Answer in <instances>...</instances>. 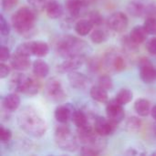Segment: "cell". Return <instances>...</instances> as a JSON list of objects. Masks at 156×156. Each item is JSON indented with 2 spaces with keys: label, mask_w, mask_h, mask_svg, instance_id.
Here are the masks:
<instances>
[{
  "label": "cell",
  "mask_w": 156,
  "mask_h": 156,
  "mask_svg": "<svg viewBox=\"0 0 156 156\" xmlns=\"http://www.w3.org/2000/svg\"><path fill=\"white\" fill-rule=\"evenodd\" d=\"M17 123L23 132L36 138L45 135L48 129L45 119L30 106L23 108L18 113Z\"/></svg>",
  "instance_id": "cell-1"
},
{
  "label": "cell",
  "mask_w": 156,
  "mask_h": 156,
  "mask_svg": "<svg viewBox=\"0 0 156 156\" xmlns=\"http://www.w3.org/2000/svg\"><path fill=\"white\" fill-rule=\"evenodd\" d=\"M55 50L59 57L67 58L73 56H86L91 48L86 41L71 35H65L57 39Z\"/></svg>",
  "instance_id": "cell-2"
},
{
  "label": "cell",
  "mask_w": 156,
  "mask_h": 156,
  "mask_svg": "<svg viewBox=\"0 0 156 156\" xmlns=\"http://www.w3.org/2000/svg\"><path fill=\"white\" fill-rule=\"evenodd\" d=\"M36 19V10L29 6L20 7L11 17L13 27L18 34H26L31 31L34 27Z\"/></svg>",
  "instance_id": "cell-3"
},
{
  "label": "cell",
  "mask_w": 156,
  "mask_h": 156,
  "mask_svg": "<svg viewBox=\"0 0 156 156\" xmlns=\"http://www.w3.org/2000/svg\"><path fill=\"white\" fill-rule=\"evenodd\" d=\"M10 88L14 92L33 96L39 91L40 83L37 77L32 78L23 73H16L10 80Z\"/></svg>",
  "instance_id": "cell-4"
},
{
  "label": "cell",
  "mask_w": 156,
  "mask_h": 156,
  "mask_svg": "<svg viewBox=\"0 0 156 156\" xmlns=\"http://www.w3.org/2000/svg\"><path fill=\"white\" fill-rule=\"evenodd\" d=\"M56 144L63 151L75 152L79 148V139L77 135H74L69 126L66 123H60L56 130L54 134Z\"/></svg>",
  "instance_id": "cell-5"
},
{
  "label": "cell",
  "mask_w": 156,
  "mask_h": 156,
  "mask_svg": "<svg viewBox=\"0 0 156 156\" xmlns=\"http://www.w3.org/2000/svg\"><path fill=\"white\" fill-rule=\"evenodd\" d=\"M44 91L46 97L54 102H60L64 101L67 96L60 80L55 78L49 79L46 82Z\"/></svg>",
  "instance_id": "cell-6"
},
{
  "label": "cell",
  "mask_w": 156,
  "mask_h": 156,
  "mask_svg": "<svg viewBox=\"0 0 156 156\" xmlns=\"http://www.w3.org/2000/svg\"><path fill=\"white\" fill-rule=\"evenodd\" d=\"M102 60L103 65L108 69L114 72H121L127 67V61L124 55L117 51H110L106 53Z\"/></svg>",
  "instance_id": "cell-7"
},
{
  "label": "cell",
  "mask_w": 156,
  "mask_h": 156,
  "mask_svg": "<svg viewBox=\"0 0 156 156\" xmlns=\"http://www.w3.org/2000/svg\"><path fill=\"white\" fill-rule=\"evenodd\" d=\"M106 114L109 120L119 125L125 117L123 105L121 104L116 99L110 101L106 105Z\"/></svg>",
  "instance_id": "cell-8"
},
{
  "label": "cell",
  "mask_w": 156,
  "mask_h": 156,
  "mask_svg": "<svg viewBox=\"0 0 156 156\" xmlns=\"http://www.w3.org/2000/svg\"><path fill=\"white\" fill-rule=\"evenodd\" d=\"M139 75L146 84H151L156 80V68L146 58L139 60Z\"/></svg>",
  "instance_id": "cell-9"
},
{
  "label": "cell",
  "mask_w": 156,
  "mask_h": 156,
  "mask_svg": "<svg viewBox=\"0 0 156 156\" xmlns=\"http://www.w3.org/2000/svg\"><path fill=\"white\" fill-rule=\"evenodd\" d=\"M107 24L111 30L114 32H123L128 27L129 20L123 12L117 11L109 16Z\"/></svg>",
  "instance_id": "cell-10"
},
{
  "label": "cell",
  "mask_w": 156,
  "mask_h": 156,
  "mask_svg": "<svg viewBox=\"0 0 156 156\" xmlns=\"http://www.w3.org/2000/svg\"><path fill=\"white\" fill-rule=\"evenodd\" d=\"M118 124L112 122L108 118L102 116H97L93 122V127L95 131L101 136H108L112 134L116 129Z\"/></svg>",
  "instance_id": "cell-11"
},
{
  "label": "cell",
  "mask_w": 156,
  "mask_h": 156,
  "mask_svg": "<svg viewBox=\"0 0 156 156\" xmlns=\"http://www.w3.org/2000/svg\"><path fill=\"white\" fill-rule=\"evenodd\" d=\"M85 62V56H73L65 58L63 62L58 65L57 69L59 73H70L80 69Z\"/></svg>",
  "instance_id": "cell-12"
},
{
  "label": "cell",
  "mask_w": 156,
  "mask_h": 156,
  "mask_svg": "<svg viewBox=\"0 0 156 156\" xmlns=\"http://www.w3.org/2000/svg\"><path fill=\"white\" fill-rule=\"evenodd\" d=\"M76 110L77 109H75V107L70 103L59 105L56 108L54 112L55 119L59 123H67L69 121L71 120L72 115Z\"/></svg>",
  "instance_id": "cell-13"
},
{
  "label": "cell",
  "mask_w": 156,
  "mask_h": 156,
  "mask_svg": "<svg viewBox=\"0 0 156 156\" xmlns=\"http://www.w3.org/2000/svg\"><path fill=\"white\" fill-rule=\"evenodd\" d=\"M66 9L69 14V16L73 18L80 17L84 14L88 4L85 0H65Z\"/></svg>",
  "instance_id": "cell-14"
},
{
  "label": "cell",
  "mask_w": 156,
  "mask_h": 156,
  "mask_svg": "<svg viewBox=\"0 0 156 156\" xmlns=\"http://www.w3.org/2000/svg\"><path fill=\"white\" fill-rule=\"evenodd\" d=\"M68 80H69L70 86L76 90H84L90 83V79L85 74L78 72L76 70L69 73Z\"/></svg>",
  "instance_id": "cell-15"
},
{
  "label": "cell",
  "mask_w": 156,
  "mask_h": 156,
  "mask_svg": "<svg viewBox=\"0 0 156 156\" xmlns=\"http://www.w3.org/2000/svg\"><path fill=\"white\" fill-rule=\"evenodd\" d=\"M10 65L13 69L18 71H24L29 69L31 65V61L29 57L20 55L16 52L14 53V55L11 57Z\"/></svg>",
  "instance_id": "cell-16"
},
{
  "label": "cell",
  "mask_w": 156,
  "mask_h": 156,
  "mask_svg": "<svg viewBox=\"0 0 156 156\" xmlns=\"http://www.w3.org/2000/svg\"><path fill=\"white\" fill-rule=\"evenodd\" d=\"M2 105L6 112H15L20 106V98L16 92L9 93L2 100Z\"/></svg>",
  "instance_id": "cell-17"
},
{
  "label": "cell",
  "mask_w": 156,
  "mask_h": 156,
  "mask_svg": "<svg viewBox=\"0 0 156 156\" xmlns=\"http://www.w3.org/2000/svg\"><path fill=\"white\" fill-rule=\"evenodd\" d=\"M45 10H46L47 16L50 19H58V18L61 17V16L64 13V8H63L62 5L56 0L48 1Z\"/></svg>",
  "instance_id": "cell-18"
},
{
  "label": "cell",
  "mask_w": 156,
  "mask_h": 156,
  "mask_svg": "<svg viewBox=\"0 0 156 156\" xmlns=\"http://www.w3.org/2000/svg\"><path fill=\"white\" fill-rule=\"evenodd\" d=\"M32 68H33L34 76L38 78V79H44L49 73V67H48V63L45 62L44 60L40 59V58L36 59L33 62Z\"/></svg>",
  "instance_id": "cell-19"
},
{
  "label": "cell",
  "mask_w": 156,
  "mask_h": 156,
  "mask_svg": "<svg viewBox=\"0 0 156 156\" xmlns=\"http://www.w3.org/2000/svg\"><path fill=\"white\" fill-rule=\"evenodd\" d=\"M148 35L149 34L147 33V31L145 30L144 26L143 27L137 26L132 29L129 37L134 43H136L137 45H140V44H143L144 42L146 41Z\"/></svg>",
  "instance_id": "cell-20"
},
{
  "label": "cell",
  "mask_w": 156,
  "mask_h": 156,
  "mask_svg": "<svg viewBox=\"0 0 156 156\" xmlns=\"http://www.w3.org/2000/svg\"><path fill=\"white\" fill-rule=\"evenodd\" d=\"M90 95L93 101L100 102V103H106L109 100L108 90H106L100 85L91 87V89L90 90Z\"/></svg>",
  "instance_id": "cell-21"
},
{
  "label": "cell",
  "mask_w": 156,
  "mask_h": 156,
  "mask_svg": "<svg viewBox=\"0 0 156 156\" xmlns=\"http://www.w3.org/2000/svg\"><path fill=\"white\" fill-rule=\"evenodd\" d=\"M151 103L148 100L141 98L134 102V111L141 117H146L151 113Z\"/></svg>",
  "instance_id": "cell-22"
},
{
  "label": "cell",
  "mask_w": 156,
  "mask_h": 156,
  "mask_svg": "<svg viewBox=\"0 0 156 156\" xmlns=\"http://www.w3.org/2000/svg\"><path fill=\"white\" fill-rule=\"evenodd\" d=\"M93 27H94V25L90 21L89 18L80 19L78 22H76V24L74 26V29L78 35H80L81 37H85L92 31Z\"/></svg>",
  "instance_id": "cell-23"
},
{
  "label": "cell",
  "mask_w": 156,
  "mask_h": 156,
  "mask_svg": "<svg viewBox=\"0 0 156 156\" xmlns=\"http://www.w3.org/2000/svg\"><path fill=\"white\" fill-rule=\"evenodd\" d=\"M71 121L73 122V123L75 124V126L77 128L83 127L87 124H90V116L88 115V113L86 112L81 111V110L75 111V112L72 115Z\"/></svg>",
  "instance_id": "cell-24"
},
{
  "label": "cell",
  "mask_w": 156,
  "mask_h": 156,
  "mask_svg": "<svg viewBox=\"0 0 156 156\" xmlns=\"http://www.w3.org/2000/svg\"><path fill=\"white\" fill-rule=\"evenodd\" d=\"M127 11L129 14L134 17L144 16L145 15V5L140 2H130L127 5Z\"/></svg>",
  "instance_id": "cell-25"
},
{
  "label": "cell",
  "mask_w": 156,
  "mask_h": 156,
  "mask_svg": "<svg viewBox=\"0 0 156 156\" xmlns=\"http://www.w3.org/2000/svg\"><path fill=\"white\" fill-rule=\"evenodd\" d=\"M49 52V46L44 41H33V55L38 58L46 57Z\"/></svg>",
  "instance_id": "cell-26"
},
{
  "label": "cell",
  "mask_w": 156,
  "mask_h": 156,
  "mask_svg": "<svg viewBox=\"0 0 156 156\" xmlns=\"http://www.w3.org/2000/svg\"><path fill=\"white\" fill-rule=\"evenodd\" d=\"M142 125H143V122H142L140 118L135 117V116H132L126 121L125 129L127 132H129L131 133H137L141 130Z\"/></svg>",
  "instance_id": "cell-27"
},
{
  "label": "cell",
  "mask_w": 156,
  "mask_h": 156,
  "mask_svg": "<svg viewBox=\"0 0 156 156\" xmlns=\"http://www.w3.org/2000/svg\"><path fill=\"white\" fill-rule=\"evenodd\" d=\"M133 98V93L130 89H121L119 92L116 94L115 99L122 105H125L132 101Z\"/></svg>",
  "instance_id": "cell-28"
},
{
  "label": "cell",
  "mask_w": 156,
  "mask_h": 156,
  "mask_svg": "<svg viewBox=\"0 0 156 156\" xmlns=\"http://www.w3.org/2000/svg\"><path fill=\"white\" fill-rule=\"evenodd\" d=\"M107 38H108L107 33L101 28H96L90 32V40L94 44H101L105 42Z\"/></svg>",
  "instance_id": "cell-29"
},
{
  "label": "cell",
  "mask_w": 156,
  "mask_h": 156,
  "mask_svg": "<svg viewBox=\"0 0 156 156\" xmlns=\"http://www.w3.org/2000/svg\"><path fill=\"white\" fill-rule=\"evenodd\" d=\"M16 52L20 55L27 56V57L32 56L33 55V41H27V42H24L20 44L16 48Z\"/></svg>",
  "instance_id": "cell-30"
},
{
  "label": "cell",
  "mask_w": 156,
  "mask_h": 156,
  "mask_svg": "<svg viewBox=\"0 0 156 156\" xmlns=\"http://www.w3.org/2000/svg\"><path fill=\"white\" fill-rule=\"evenodd\" d=\"M98 85H100L106 90H112L113 89V80L109 75H102L99 78Z\"/></svg>",
  "instance_id": "cell-31"
},
{
  "label": "cell",
  "mask_w": 156,
  "mask_h": 156,
  "mask_svg": "<svg viewBox=\"0 0 156 156\" xmlns=\"http://www.w3.org/2000/svg\"><path fill=\"white\" fill-rule=\"evenodd\" d=\"M144 27L149 35L156 36V18L146 17L144 22Z\"/></svg>",
  "instance_id": "cell-32"
},
{
  "label": "cell",
  "mask_w": 156,
  "mask_h": 156,
  "mask_svg": "<svg viewBox=\"0 0 156 156\" xmlns=\"http://www.w3.org/2000/svg\"><path fill=\"white\" fill-rule=\"evenodd\" d=\"M122 47L123 48L128 51V52H135L138 50V46L136 43H134L131 38L130 37H122Z\"/></svg>",
  "instance_id": "cell-33"
},
{
  "label": "cell",
  "mask_w": 156,
  "mask_h": 156,
  "mask_svg": "<svg viewBox=\"0 0 156 156\" xmlns=\"http://www.w3.org/2000/svg\"><path fill=\"white\" fill-rule=\"evenodd\" d=\"M88 18L96 27L101 26L103 21H104L103 16L99 11H91V12H90L89 15H88Z\"/></svg>",
  "instance_id": "cell-34"
},
{
  "label": "cell",
  "mask_w": 156,
  "mask_h": 156,
  "mask_svg": "<svg viewBox=\"0 0 156 156\" xmlns=\"http://www.w3.org/2000/svg\"><path fill=\"white\" fill-rule=\"evenodd\" d=\"M12 139V132L8 128H5L3 125L0 126V140L3 144L8 143Z\"/></svg>",
  "instance_id": "cell-35"
},
{
  "label": "cell",
  "mask_w": 156,
  "mask_h": 156,
  "mask_svg": "<svg viewBox=\"0 0 156 156\" xmlns=\"http://www.w3.org/2000/svg\"><path fill=\"white\" fill-rule=\"evenodd\" d=\"M30 6L35 10H44L48 3V0H27Z\"/></svg>",
  "instance_id": "cell-36"
},
{
  "label": "cell",
  "mask_w": 156,
  "mask_h": 156,
  "mask_svg": "<svg viewBox=\"0 0 156 156\" xmlns=\"http://www.w3.org/2000/svg\"><path fill=\"white\" fill-rule=\"evenodd\" d=\"M0 31L2 36H7L10 33V26L3 15L0 16Z\"/></svg>",
  "instance_id": "cell-37"
},
{
  "label": "cell",
  "mask_w": 156,
  "mask_h": 156,
  "mask_svg": "<svg viewBox=\"0 0 156 156\" xmlns=\"http://www.w3.org/2000/svg\"><path fill=\"white\" fill-rule=\"evenodd\" d=\"M146 17H154L156 18V2L150 3L145 5V15Z\"/></svg>",
  "instance_id": "cell-38"
},
{
  "label": "cell",
  "mask_w": 156,
  "mask_h": 156,
  "mask_svg": "<svg viewBox=\"0 0 156 156\" xmlns=\"http://www.w3.org/2000/svg\"><path fill=\"white\" fill-rule=\"evenodd\" d=\"M18 3V0H2V8L4 11H10L14 9Z\"/></svg>",
  "instance_id": "cell-39"
},
{
  "label": "cell",
  "mask_w": 156,
  "mask_h": 156,
  "mask_svg": "<svg viewBox=\"0 0 156 156\" xmlns=\"http://www.w3.org/2000/svg\"><path fill=\"white\" fill-rule=\"evenodd\" d=\"M11 58V53L9 48L6 46L2 45L0 47V61L1 62H5L6 60H8Z\"/></svg>",
  "instance_id": "cell-40"
},
{
  "label": "cell",
  "mask_w": 156,
  "mask_h": 156,
  "mask_svg": "<svg viewBox=\"0 0 156 156\" xmlns=\"http://www.w3.org/2000/svg\"><path fill=\"white\" fill-rule=\"evenodd\" d=\"M80 154L82 155H98L100 152L89 145H83L80 149Z\"/></svg>",
  "instance_id": "cell-41"
},
{
  "label": "cell",
  "mask_w": 156,
  "mask_h": 156,
  "mask_svg": "<svg viewBox=\"0 0 156 156\" xmlns=\"http://www.w3.org/2000/svg\"><path fill=\"white\" fill-rule=\"evenodd\" d=\"M146 49L147 51L152 54V55H156V37H153L150 38L147 43H146Z\"/></svg>",
  "instance_id": "cell-42"
},
{
  "label": "cell",
  "mask_w": 156,
  "mask_h": 156,
  "mask_svg": "<svg viewBox=\"0 0 156 156\" xmlns=\"http://www.w3.org/2000/svg\"><path fill=\"white\" fill-rule=\"evenodd\" d=\"M101 64H103V60H99L98 58H92L90 60V69L94 72L98 71Z\"/></svg>",
  "instance_id": "cell-43"
},
{
  "label": "cell",
  "mask_w": 156,
  "mask_h": 156,
  "mask_svg": "<svg viewBox=\"0 0 156 156\" xmlns=\"http://www.w3.org/2000/svg\"><path fill=\"white\" fill-rule=\"evenodd\" d=\"M10 73V67L7 64H5L4 62H1L0 64V78L5 79L6 78Z\"/></svg>",
  "instance_id": "cell-44"
},
{
  "label": "cell",
  "mask_w": 156,
  "mask_h": 156,
  "mask_svg": "<svg viewBox=\"0 0 156 156\" xmlns=\"http://www.w3.org/2000/svg\"><path fill=\"white\" fill-rule=\"evenodd\" d=\"M126 154H128V155H137V154H144L136 151V149H134V148H130V149L126 152Z\"/></svg>",
  "instance_id": "cell-45"
},
{
  "label": "cell",
  "mask_w": 156,
  "mask_h": 156,
  "mask_svg": "<svg viewBox=\"0 0 156 156\" xmlns=\"http://www.w3.org/2000/svg\"><path fill=\"white\" fill-rule=\"evenodd\" d=\"M151 115H152L153 119L156 122V104L152 108V110H151Z\"/></svg>",
  "instance_id": "cell-46"
},
{
  "label": "cell",
  "mask_w": 156,
  "mask_h": 156,
  "mask_svg": "<svg viewBox=\"0 0 156 156\" xmlns=\"http://www.w3.org/2000/svg\"><path fill=\"white\" fill-rule=\"evenodd\" d=\"M154 134L156 135V122L155 123H154Z\"/></svg>",
  "instance_id": "cell-47"
},
{
  "label": "cell",
  "mask_w": 156,
  "mask_h": 156,
  "mask_svg": "<svg viewBox=\"0 0 156 156\" xmlns=\"http://www.w3.org/2000/svg\"><path fill=\"white\" fill-rule=\"evenodd\" d=\"M153 155H156V152H154V153H153Z\"/></svg>",
  "instance_id": "cell-48"
}]
</instances>
